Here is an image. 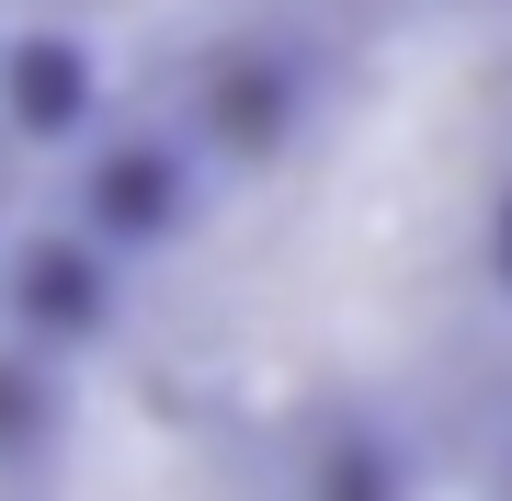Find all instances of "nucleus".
<instances>
[{"mask_svg": "<svg viewBox=\"0 0 512 501\" xmlns=\"http://www.w3.org/2000/svg\"><path fill=\"white\" fill-rule=\"evenodd\" d=\"M0 126L23 149H80L103 126V57L69 35V23H35V35H0Z\"/></svg>", "mask_w": 512, "mask_h": 501, "instance_id": "nucleus-3", "label": "nucleus"}, {"mask_svg": "<svg viewBox=\"0 0 512 501\" xmlns=\"http://www.w3.org/2000/svg\"><path fill=\"white\" fill-rule=\"evenodd\" d=\"M296 114H308V80H296V57H217V69L194 80V149L217 160H274L296 137Z\"/></svg>", "mask_w": 512, "mask_h": 501, "instance_id": "nucleus-4", "label": "nucleus"}, {"mask_svg": "<svg viewBox=\"0 0 512 501\" xmlns=\"http://www.w3.org/2000/svg\"><path fill=\"white\" fill-rule=\"evenodd\" d=\"M194 183H205V149L194 137H171V126H92L80 137V205L69 217L92 228V240L114 262H148V251H171L194 228Z\"/></svg>", "mask_w": 512, "mask_h": 501, "instance_id": "nucleus-1", "label": "nucleus"}, {"mask_svg": "<svg viewBox=\"0 0 512 501\" xmlns=\"http://www.w3.org/2000/svg\"><path fill=\"white\" fill-rule=\"evenodd\" d=\"M478 262H490V297L512 308V183H501V205H490V240H478Z\"/></svg>", "mask_w": 512, "mask_h": 501, "instance_id": "nucleus-6", "label": "nucleus"}, {"mask_svg": "<svg viewBox=\"0 0 512 501\" xmlns=\"http://www.w3.org/2000/svg\"><path fill=\"white\" fill-rule=\"evenodd\" d=\"M12 433H23V445H35V433H46V376L0 353V445H12Z\"/></svg>", "mask_w": 512, "mask_h": 501, "instance_id": "nucleus-5", "label": "nucleus"}, {"mask_svg": "<svg viewBox=\"0 0 512 501\" xmlns=\"http://www.w3.org/2000/svg\"><path fill=\"white\" fill-rule=\"evenodd\" d=\"M0 297H12V331L69 353V342H103L114 331V297H126V262H114L92 228H35L12 262H0Z\"/></svg>", "mask_w": 512, "mask_h": 501, "instance_id": "nucleus-2", "label": "nucleus"}]
</instances>
